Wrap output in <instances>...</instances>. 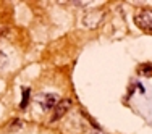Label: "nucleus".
<instances>
[{
    "mask_svg": "<svg viewBox=\"0 0 152 134\" xmlns=\"http://www.w3.org/2000/svg\"><path fill=\"white\" fill-rule=\"evenodd\" d=\"M28 100H29V87L23 89V100H21L20 107L21 108H26L28 107Z\"/></svg>",
    "mask_w": 152,
    "mask_h": 134,
    "instance_id": "20e7f679",
    "label": "nucleus"
},
{
    "mask_svg": "<svg viewBox=\"0 0 152 134\" xmlns=\"http://www.w3.org/2000/svg\"><path fill=\"white\" fill-rule=\"evenodd\" d=\"M58 103V97L53 92H42L37 95V105L44 111H50L55 108V105Z\"/></svg>",
    "mask_w": 152,
    "mask_h": 134,
    "instance_id": "f03ea898",
    "label": "nucleus"
},
{
    "mask_svg": "<svg viewBox=\"0 0 152 134\" xmlns=\"http://www.w3.org/2000/svg\"><path fill=\"white\" fill-rule=\"evenodd\" d=\"M5 63H7V55L2 52V50H0V68L5 66Z\"/></svg>",
    "mask_w": 152,
    "mask_h": 134,
    "instance_id": "423d86ee",
    "label": "nucleus"
},
{
    "mask_svg": "<svg viewBox=\"0 0 152 134\" xmlns=\"http://www.w3.org/2000/svg\"><path fill=\"white\" fill-rule=\"evenodd\" d=\"M5 34H7V29H0V37H3Z\"/></svg>",
    "mask_w": 152,
    "mask_h": 134,
    "instance_id": "0eeeda50",
    "label": "nucleus"
},
{
    "mask_svg": "<svg viewBox=\"0 0 152 134\" xmlns=\"http://www.w3.org/2000/svg\"><path fill=\"white\" fill-rule=\"evenodd\" d=\"M134 23L139 29L152 32V8H142L134 15Z\"/></svg>",
    "mask_w": 152,
    "mask_h": 134,
    "instance_id": "f257e3e1",
    "label": "nucleus"
},
{
    "mask_svg": "<svg viewBox=\"0 0 152 134\" xmlns=\"http://www.w3.org/2000/svg\"><path fill=\"white\" fill-rule=\"evenodd\" d=\"M71 105H73V103H71L70 99L58 100V103H57L55 108L52 110V115H50V121H58L60 118H63V115L71 108Z\"/></svg>",
    "mask_w": 152,
    "mask_h": 134,
    "instance_id": "7ed1b4c3",
    "label": "nucleus"
},
{
    "mask_svg": "<svg viewBox=\"0 0 152 134\" xmlns=\"http://www.w3.org/2000/svg\"><path fill=\"white\" fill-rule=\"evenodd\" d=\"M149 65H142V66H139V73L142 74H147V76H152V70H149Z\"/></svg>",
    "mask_w": 152,
    "mask_h": 134,
    "instance_id": "39448f33",
    "label": "nucleus"
}]
</instances>
